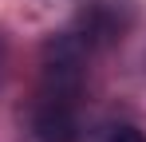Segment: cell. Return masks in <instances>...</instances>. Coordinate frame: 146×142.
I'll return each instance as SVG.
<instances>
[{"mask_svg": "<svg viewBox=\"0 0 146 142\" xmlns=\"http://www.w3.org/2000/svg\"><path fill=\"white\" fill-rule=\"evenodd\" d=\"M87 47L75 40L71 32H59L44 44L40 55V95H55V99H75L83 95L87 83Z\"/></svg>", "mask_w": 146, "mask_h": 142, "instance_id": "obj_1", "label": "cell"}, {"mask_svg": "<svg viewBox=\"0 0 146 142\" xmlns=\"http://www.w3.org/2000/svg\"><path fill=\"white\" fill-rule=\"evenodd\" d=\"M134 24V8L126 0H79L71 20V36L87 51H107L126 40Z\"/></svg>", "mask_w": 146, "mask_h": 142, "instance_id": "obj_2", "label": "cell"}, {"mask_svg": "<svg viewBox=\"0 0 146 142\" xmlns=\"http://www.w3.org/2000/svg\"><path fill=\"white\" fill-rule=\"evenodd\" d=\"M32 134L40 142H79V103L55 99V95H36Z\"/></svg>", "mask_w": 146, "mask_h": 142, "instance_id": "obj_3", "label": "cell"}, {"mask_svg": "<svg viewBox=\"0 0 146 142\" xmlns=\"http://www.w3.org/2000/svg\"><path fill=\"white\" fill-rule=\"evenodd\" d=\"M107 142H146V134L138 126H115V130L107 134Z\"/></svg>", "mask_w": 146, "mask_h": 142, "instance_id": "obj_4", "label": "cell"}, {"mask_svg": "<svg viewBox=\"0 0 146 142\" xmlns=\"http://www.w3.org/2000/svg\"><path fill=\"white\" fill-rule=\"evenodd\" d=\"M4 63H8V47H4V36H0V79H4Z\"/></svg>", "mask_w": 146, "mask_h": 142, "instance_id": "obj_5", "label": "cell"}]
</instances>
